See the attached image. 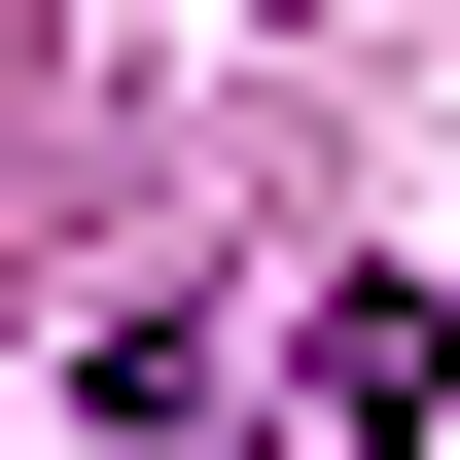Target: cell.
Masks as SVG:
<instances>
[{"instance_id":"1","label":"cell","mask_w":460,"mask_h":460,"mask_svg":"<svg viewBox=\"0 0 460 460\" xmlns=\"http://www.w3.org/2000/svg\"><path fill=\"white\" fill-rule=\"evenodd\" d=\"M319 425H354V460H390V425H460V319H425V284H354V319H319Z\"/></svg>"}]
</instances>
